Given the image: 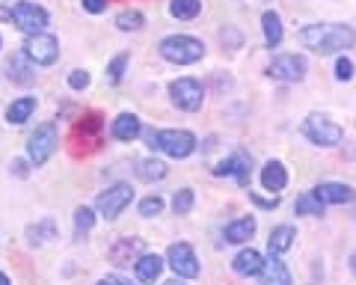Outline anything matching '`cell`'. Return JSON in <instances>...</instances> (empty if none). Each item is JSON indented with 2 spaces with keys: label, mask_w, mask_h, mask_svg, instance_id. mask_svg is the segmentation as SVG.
I'll use <instances>...</instances> for the list:
<instances>
[{
  "label": "cell",
  "mask_w": 356,
  "mask_h": 285,
  "mask_svg": "<svg viewBox=\"0 0 356 285\" xmlns=\"http://www.w3.org/2000/svg\"><path fill=\"white\" fill-rule=\"evenodd\" d=\"M300 42L318 54H339L353 48L356 30L348 24H309L300 30Z\"/></svg>",
  "instance_id": "obj_1"
},
{
  "label": "cell",
  "mask_w": 356,
  "mask_h": 285,
  "mask_svg": "<svg viewBox=\"0 0 356 285\" xmlns=\"http://www.w3.org/2000/svg\"><path fill=\"white\" fill-rule=\"evenodd\" d=\"M158 51L163 60H170L175 65H191L205 57V45L193 36H166V39H161Z\"/></svg>",
  "instance_id": "obj_2"
},
{
  "label": "cell",
  "mask_w": 356,
  "mask_h": 285,
  "mask_svg": "<svg viewBox=\"0 0 356 285\" xmlns=\"http://www.w3.org/2000/svg\"><path fill=\"white\" fill-rule=\"evenodd\" d=\"M303 137L309 142H315V146H339L344 140V128L336 125L324 113H309L303 122Z\"/></svg>",
  "instance_id": "obj_3"
},
{
  "label": "cell",
  "mask_w": 356,
  "mask_h": 285,
  "mask_svg": "<svg viewBox=\"0 0 356 285\" xmlns=\"http://www.w3.org/2000/svg\"><path fill=\"white\" fill-rule=\"evenodd\" d=\"M57 142H60V137H57V125H54V122L39 125V128L30 134L27 158L36 163V167H42V163H48V158L54 155V152H57Z\"/></svg>",
  "instance_id": "obj_4"
},
{
  "label": "cell",
  "mask_w": 356,
  "mask_h": 285,
  "mask_svg": "<svg viewBox=\"0 0 356 285\" xmlns=\"http://www.w3.org/2000/svg\"><path fill=\"white\" fill-rule=\"evenodd\" d=\"M131 200H134V188L125 181H119V184H113V188H107L104 193H98L95 208L104 220H116V217L131 205Z\"/></svg>",
  "instance_id": "obj_5"
},
{
  "label": "cell",
  "mask_w": 356,
  "mask_h": 285,
  "mask_svg": "<svg viewBox=\"0 0 356 285\" xmlns=\"http://www.w3.org/2000/svg\"><path fill=\"white\" fill-rule=\"evenodd\" d=\"M158 149L170 158H187L196 152V137L184 128H170V131H158Z\"/></svg>",
  "instance_id": "obj_6"
},
{
  "label": "cell",
  "mask_w": 356,
  "mask_h": 285,
  "mask_svg": "<svg viewBox=\"0 0 356 285\" xmlns=\"http://www.w3.org/2000/svg\"><path fill=\"white\" fill-rule=\"evenodd\" d=\"M170 95H172V104L181 107V111H199L205 101V92H202V83L193 81V78H178L170 83Z\"/></svg>",
  "instance_id": "obj_7"
},
{
  "label": "cell",
  "mask_w": 356,
  "mask_h": 285,
  "mask_svg": "<svg viewBox=\"0 0 356 285\" xmlns=\"http://www.w3.org/2000/svg\"><path fill=\"white\" fill-rule=\"evenodd\" d=\"M306 69H309L306 57H300V54H280V57H273L267 74L276 81H285V83H297L306 78Z\"/></svg>",
  "instance_id": "obj_8"
},
{
  "label": "cell",
  "mask_w": 356,
  "mask_h": 285,
  "mask_svg": "<svg viewBox=\"0 0 356 285\" xmlns=\"http://www.w3.org/2000/svg\"><path fill=\"white\" fill-rule=\"evenodd\" d=\"M13 24H15L21 33H27V36H36V33H44V27L51 24V15H48V9H44V6L27 3V0H24V3L15 9Z\"/></svg>",
  "instance_id": "obj_9"
},
{
  "label": "cell",
  "mask_w": 356,
  "mask_h": 285,
  "mask_svg": "<svg viewBox=\"0 0 356 285\" xmlns=\"http://www.w3.org/2000/svg\"><path fill=\"white\" fill-rule=\"evenodd\" d=\"M166 261H170V268L175 270V277H181V279L199 277V259L193 253V247L184 244V241H178V244L166 250Z\"/></svg>",
  "instance_id": "obj_10"
},
{
  "label": "cell",
  "mask_w": 356,
  "mask_h": 285,
  "mask_svg": "<svg viewBox=\"0 0 356 285\" xmlns=\"http://www.w3.org/2000/svg\"><path fill=\"white\" fill-rule=\"evenodd\" d=\"M24 54L36 65H54L60 57V42L54 36H48V33H36V36H27Z\"/></svg>",
  "instance_id": "obj_11"
},
{
  "label": "cell",
  "mask_w": 356,
  "mask_h": 285,
  "mask_svg": "<svg viewBox=\"0 0 356 285\" xmlns=\"http://www.w3.org/2000/svg\"><path fill=\"white\" fill-rule=\"evenodd\" d=\"M315 196L324 205H350L356 200V193L350 184H341V181H324L315 188Z\"/></svg>",
  "instance_id": "obj_12"
},
{
  "label": "cell",
  "mask_w": 356,
  "mask_h": 285,
  "mask_svg": "<svg viewBox=\"0 0 356 285\" xmlns=\"http://www.w3.org/2000/svg\"><path fill=\"white\" fill-rule=\"evenodd\" d=\"M261 285H291V270L285 268V261L270 253V259L264 261V268H261Z\"/></svg>",
  "instance_id": "obj_13"
},
{
  "label": "cell",
  "mask_w": 356,
  "mask_h": 285,
  "mask_svg": "<svg viewBox=\"0 0 356 285\" xmlns=\"http://www.w3.org/2000/svg\"><path fill=\"white\" fill-rule=\"evenodd\" d=\"M214 175H235L241 188H250V158L247 155H232L229 161H222L220 167H214Z\"/></svg>",
  "instance_id": "obj_14"
},
{
  "label": "cell",
  "mask_w": 356,
  "mask_h": 285,
  "mask_svg": "<svg viewBox=\"0 0 356 285\" xmlns=\"http://www.w3.org/2000/svg\"><path fill=\"white\" fill-rule=\"evenodd\" d=\"M140 256H143V241L140 238H122L113 244V250H110L113 265H131V261H137Z\"/></svg>",
  "instance_id": "obj_15"
},
{
  "label": "cell",
  "mask_w": 356,
  "mask_h": 285,
  "mask_svg": "<svg viewBox=\"0 0 356 285\" xmlns=\"http://www.w3.org/2000/svg\"><path fill=\"white\" fill-rule=\"evenodd\" d=\"M6 74H9V81H15V83H30L33 78H36V72H33V60L27 57L24 51L21 54H13V57L6 60Z\"/></svg>",
  "instance_id": "obj_16"
},
{
  "label": "cell",
  "mask_w": 356,
  "mask_h": 285,
  "mask_svg": "<svg viewBox=\"0 0 356 285\" xmlns=\"http://www.w3.org/2000/svg\"><path fill=\"white\" fill-rule=\"evenodd\" d=\"M134 270H137V279H140V282L152 285L154 279L161 277V270H163V259H161L158 253H143L137 261H134Z\"/></svg>",
  "instance_id": "obj_17"
},
{
  "label": "cell",
  "mask_w": 356,
  "mask_h": 285,
  "mask_svg": "<svg viewBox=\"0 0 356 285\" xmlns=\"http://www.w3.org/2000/svg\"><path fill=\"white\" fill-rule=\"evenodd\" d=\"M143 134V122L134 113H119L113 119V137L122 140V142H134Z\"/></svg>",
  "instance_id": "obj_18"
},
{
  "label": "cell",
  "mask_w": 356,
  "mask_h": 285,
  "mask_svg": "<svg viewBox=\"0 0 356 285\" xmlns=\"http://www.w3.org/2000/svg\"><path fill=\"white\" fill-rule=\"evenodd\" d=\"M232 268H235V273H241V277H259L264 268V259L259 250H241L235 261H232Z\"/></svg>",
  "instance_id": "obj_19"
},
{
  "label": "cell",
  "mask_w": 356,
  "mask_h": 285,
  "mask_svg": "<svg viewBox=\"0 0 356 285\" xmlns=\"http://www.w3.org/2000/svg\"><path fill=\"white\" fill-rule=\"evenodd\" d=\"M261 184H264V190H270V193L285 190V184H288V170L282 167L280 161L264 163V170H261Z\"/></svg>",
  "instance_id": "obj_20"
},
{
  "label": "cell",
  "mask_w": 356,
  "mask_h": 285,
  "mask_svg": "<svg viewBox=\"0 0 356 285\" xmlns=\"http://www.w3.org/2000/svg\"><path fill=\"white\" fill-rule=\"evenodd\" d=\"M294 238H297L294 226H276L270 232V238H267V250L276 253V256H282V253H288V250L294 247Z\"/></svg>",
  "instance_id": "obj_21"
},
{
  "label": "cell",
  "mask_w": 356,
  "mask_h": 285,
  "mask_svg": "<svg viewBox=\"0 0 356 285\" xmlns=\"http://www.w3.org/2000/svg\"><path fill=\"white\" fill-rule=\"evenodd\" d=\"M33 111H36V98H33V95L18 98V101H13L6 107V122L9 125H24L27 119L33 116Z\"/></svg>",
  "instance_id": "obj_22"
},
{
  "label": "cell",
  "mask_w": 356,
  "mask_h": 285,
  "mask_svg": "<svg viewBox=\"0 0 356 285\" xmlns=\"http://www.w3.org/2000/svg\"><path fill=\"white\" fill-rule=\"evenodd\" d=\"M255 235V217H241V220L226 226V241L229 244H243Z\"/></svg>",
  "instance_id": "obj_23"
},
{
  "label": "cell",
  "mask_w": 356,
  "mask_h": 285,
  "mask_svg": "<svg viewBox=\"0 0 356 285\" xmlns=\"http://www.w3.org/2000/svg\"><path fill=\"white\" fill-rule=\"evenodd\" d=\"M261 30H264V45L267 48H276L282 42V21L276 13H270V9L261 15Z\"/></svg>",
  "instance_id": "obj_24"
},
{
  "label": "cell",
  "mask_w": 356,
  "mask_h": 285,
  "mask_svg": "<svg viewBox=\"0 0 356 285\" xmlns=\"http://www.w3.org/2000/svg\"><path fill=\"white\" fill-rule=\"evenodd\" d=\"M27 238H30V244L33 247H42V244H48L51 238H57V223L51 220H42V223H36V226H30L27 229Z\"/></svg>",
  "instance_id": "obj_25"
},
{
  "label": "cell",
  "mask_w": 356,
  "mask_h": 285,
  "mask_svg": "<svg viewBox=\"0 0 356 285\" xmlns=\"http://www.w3.org/2000/svg\"><path fill=\"white\" fill-rule=\"evenodd\" d=\"M202 13V0H170V15L181 21H193Z\"/></svg>",
  "instance_id": "obj_26"
},
{
  "label": "cell",
  "mask_w": 356,
  "mask_h": 285,
  "mask_svg": "<svg viewBox=\"0 0 356 285\" xmlns=\"http://www.w3.org/2000/svg\"><path fill=\"white\" fill-rule=\"evenodd\" d=\"M137 175H140L143 181H161L163 175H166V163L158 161V158H146V161H140Z\"/></svg>",
  "instance_id": "obj_27"
},
{
  "label": "cell",
  "mask_w": 356,
  "mask_h": 285,
  "mask_svg": "<svg viewBox=\"0 0 356 285\" xmlns=\"http://www.w3.org/2000/svg\"><path fill=\"white\" fill-rule=\"evenodd\" d=\"M294 211H297V214H312V217H315V214H324V202H321L318 196H315V190H309V193H300V196H297Z\"/></svg>",
  "instance_id": "obj_28"
},
{
  "label": "cell",
  "mask_w": 356,
  "mask_h": 285,
  "mask_svg": "<svg viewBox=\"0 0 356 285\" xmlns=\"http://www.w3.org/2000/svg\"><path fill=\"white\" fill-rule=\"evenodd\" d=\"M143 24H146V18H143V13L140 9H125V13H119L116 15V27L119 30H140Z\"/></svg>",
  "instance_id": "obj_29"
},
{
  "label": "cell",
  "mask_w": 356,
  "mask_h": 285,
  "mask_svg": "<svg viewBox=\"0 0 356 285\" xmlns=\"http://www.w3.org/2000/svg\"><path fill=\"white\" fill-rule=\"evenodd\" d=\"M92 226H95V211H92V208H86V205H81L74 211V229H77V235L89 232Z\"/></svg>",
  "instance_id": "obj_30"
},
{
  "label": "cell",
  "mask_w": 356,
  "mask_h": 285,
  "mask_svg": "<svg viewBox=\"0 0 356 285\" xmlns=\"http://www.w3.org/2000/svg\"><path fill=\"white\" fill-rule=\"evenodd\" d=\"M172 208H175V214H191V208H193V190L191 188L178 190L172 196Z\"/></svg>",
  "instance_id": "obj_31"
},
{
  "label": "cell",
  "mask_w": 356,
  "mask_h": 285,
  "mask_svg": "<svg viewBox=\"0 0 356 285\" xmlns=\"http://www.w3.org/2000/svg\"><path fill=\"white\" fill-rule=\"evenodd\" d=\"M163 211V200L161 196H146V200L140 202V214L143 217H158Z\"/></svg>",
  "instance_id": "obj_32"
},
{
  "label": "cell",
  "mask_w": 356,
  "mask_h": 285,
  "mask_svg": "<svg viewBox=\"0 0 356 285\" xmlns=\"http://www.w3.org/2000/svg\"><path fill=\"white\" fill-rule=\"evenodd\" d=\"M125 65H128V54H119V57L107 65V78L113 81V83H119L122 81V72H125Z\"/></svg>",
  "instance_id": "obj_33"
},
{
  "label": "cell",
  "mask_w": 356,
  "mask_h": 285,
  "mask_svg": "<svg viewBox=\"0 0 356 285\" xmlns=\"http://www.w3.org/2000/svg\"><path fill=\"white\" fill-rule=\"evenodd\" d=\"M336 78L339 81H353V63L348 57H339V63H336Z\"/></svg>",
  "instance_id": "obj_34"
},
{
  "label": "cell",
  "mask_w": 356,
  "mask_h": 285,
  "mask_svg": "<svg viewBox=\"0 0 356 285\" xmlns=\"http://www.w3.org/2000/svg\"><path fill=\"white\" fill-rule=\"evenodd\" d=\"M24 3V0H0V21H13L15 9Z\"/></svg>",
  "instance_id": "obj_35"
},
{
  "label": "cell",
  "mask_w": 356,
  "mask_h": 285,
  "mask_svg": "<svg viewBox=\"0 0 356 285\" xmlns=\"http://www.w3.org/2000/svg\"><path fill=\"white\" fill-rule=\"evenodd\" d=\"M69 86H72V90H86V86H89V72H81V69L72 72L69 74Z\"/></svg>",
  "instance_id": "obj_36"
},
{
  "label": "cell",
  "mask_w": 356,
  "mask_h": 285,
  "mask_svg": "<svg viewBox=\"0 0 356 285\" xmlns=\"http://www.w3.org/2000/svg\"><path fill=\"white\" fill-rule=\"evenodd\" d=\"M83 9L86 13H92V15H98V13H104L107 9V0H83Z\"/></svg>",
  "instance_id": "obj_37"
},
{
  "label": "cell",
  "mask_w": 356,
  "mask_h": 285,
  "mask_svg": "<svg viewBox=\"0 0 356 285\" xmlns=\"http://www.w3.org/2000/svg\"><path fill=\"white\" fill-rule=\"evenodd\" d=\"M250 200H252V202H259L261 208H276V205H280V200H276V196H273V200H261V196H255V193H250Z\"/></svg>",
  "instance_id": "obj_38"
},
{
  "label": "cell",
  "mask_w": 356,
  "mask_h": 285,
  "mask_svg": "<svg viewBox=\"0 0 356 285\" xmlns=\"http://www.w3.org/2000/svg\"><path fill=\"white\" fill-rule=\"evenodd\" d=\"M146 140H149L146 142L149 149H158V131H146Z\"/></svg>",
  "instance_id": "obj_39"
},
{
  "label": "cell",
  "mask_w": 356,
  "mask_h": 285,
  "mask_svg": "<svg viewBox=\"0 0 356 285\" xmlns=\"http://www.w3.org/2000/svg\"><path fill=\"white\" fill-rule=\"evenodd\" d=\"M107 285H131V282L122 279V277H107Z\"/></svg>",
  "instance_id": "obj_40"
},
{
  "label": "cell",
  "mask_w": 356,
  "mask_h": 285,
  "mask_svg": "<svg viewBox=\"0 0 356 285\" xmlns=\"http://www.w3.org/2000/svg\"><path fill=\"white\" fill-rule=\"evenodd\" d=\"M13 167H15V172H18V175H27V170H24V167H27V163H24V161H15V163H13Z\"/></svg>",
  "instance_id": "obj_41"
},
{
  "label": "cell",
  "mask_w": 356,
  "mask_h": 285,
  "mask_svg": "<svg viewBox=\"0 0 356 285\" xmlns=\"http://www.w3.org/2000/svg\"><path fill=\"white\" fill-rule=\"evenodd\" d=\"M0 285H13V282H9V277H6V273H0Z\"/></svg>",
  "instance_id": "obj_42"
},
{
  "label": "cell",
  "mask_w": 356,
  "mask_h": 285,
  "mask_svg": "<svg viewBox=\"0 0 356 285\" xmlns=\"http://www.w3.org/2000/svg\"><path fill=\"white\" fill-rule=\"evenodd\" d=\"M163 285H184V282H181V277H178V279H170V282H163Z\"/></svg>",
  "instance_id": "obj_43"
},
{
  "label": "cell",
  "mask_w": 356,
  "mask_h": 285,
  "mask_svg": "<svg viewBox=\"0 0 356 285\" xmlns=\"http://www.w3.org/2000/svg\"><path fill=\"white\" fill-rule=\"evenodd\" d=\"M350 270H353V273H356V253H353V256H350Z\"/></svg>",
  "instance_id": "obj_44"
},
{
  "label": "cell",
  "mask_w": 356,
  "mask_h": 285,
  "mask_svg": "<svg viewBox=\"0 0 356 285\" xmlns=\"http://www.w3.org/2000/svg\"><path fill=\"white\" fill-rule=\"evenodd\" d=\"M98 285H107V279H102V282H98Z\"/></svg>",
  "instance_id": "obj_45"
},
{
  "label": "cell",
  "mask_w": 356,
  "mask_h": 285,
  "mask_svg": "<svg viewBox=\"0 0 356 285\" xmlns=\"http://www.w3.org/2000/svg\"><path fill=\"white\" fill-rule=\"evenodd\" d=\"M0 45H3V39H0Z\"/></svg>",
  "instance_id": "obj_46"
}]
</instances>
